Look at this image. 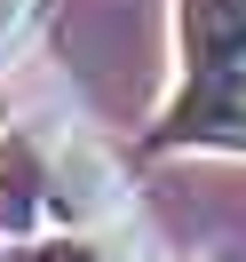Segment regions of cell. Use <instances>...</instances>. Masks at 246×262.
Returning <instances> with one entry per match:
<instances>
[{
    "label": "cell",
    "mask_w": 246,
    "mask_h": 262,
    "mask_svg": "<svg viewBox=\"0 0 246 262\" xmlns=\"http://www.w3.org/2000/svg\"><path fill=\"white\" fill-rule=\"evenodd\" d=\"M48 175L56 167L40 159V143L24 127L0 135V238H24V230L48 214Z\"/></svg>",
    "instance_id": "6da1fadb"
},
{
    "label": "cell",
    "mask_w": 246,
    "mask_h": 262,
    "mask_svg": "<svg viewBox=\"0 0 246 262\" xmlns=\"http://www.w3.org/2000/svg\"><path fill=\"white\" fill-rule=\"evenodd\" d=\"M0 262H111V246L80 238V230H64V238H16Z\"/></svg>",
    "instance_id": "7a4b0ae2"
},
{
    "label": "cell",
    "mask_w": 246,
    "mask_h": 262,
    "mask_svg": "<svg viewBox=\"0 0 246 262\" xmlns=\"http://www.w3.org/2000/svg\"><path fill=\"white\" fill-rule=\"evenodd\" d=\"M40 16H48V0H0V72L24 56V40L40 32Z\"/></svg>",
    "instance_id": "3957f363"
}]
</instances>
